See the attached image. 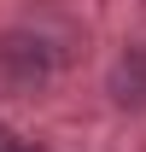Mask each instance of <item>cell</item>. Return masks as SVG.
I'll return each mask as SVG.
<instances>
[{"label":"cell","instance_id":"7a4b0ae2","mask_svg":"<svg viewBox=\"0 0 146 152\" xmlns=\"http://www.w3.org/2000/svg\"><path fill=\"white\" fill-rule=\"evenodd\" d=\"M111 99L128 105V111H146V41L128 47V53L111 64Z\"/></svg>","mask_w":146,"mask_h":152},{"label":"cell","instance_id":"6da1fadb","mask_svg":"<svg viewBox=\"0 0 146 152\" xmlns=\"http://www.w3.org/2000/svg\"><path fill=\"white\" fill-rule=\"evenodd\" d=\"M64 70V53H58L53 35L41 29H0V94L6 99H35L47 94Z\"/></svg>","mask_w":146,"mask_h":152},{"label":"cell","instance_id":"3957f363","mask_svg":"<svg viewBox=\"0 0 146 152\" xmlns=\"http://www.w3.org/2000/svg\"><path fill=\"white\" fill-rule=\"evenodd\" d=\"M0 152H12V140H6V129H0Z\"/></svg>","mask_w":146,"mask_h":152}]
</instances>
